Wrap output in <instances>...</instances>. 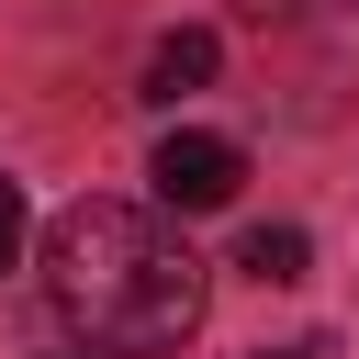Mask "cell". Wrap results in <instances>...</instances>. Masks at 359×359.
I'll return each instance as SVG.
<instances>
[{"instance_id":"1","label":"cell","mask_w":359,"mask_h":359,"mask_svg":"<svg viewBox=\"0 0 359 359\" xmlns=\"http://www.w3.org/2000/svg\"><path fill=\"white\" fill-rule=\"evenodd\" d=\"M45 292H56V314L90 337V348H180L191 325H202V258L180 247V224L168 213H146V202H67L56 213V236H45Z\"/></svg>"},{"instance_id":"3","label":"cell","mask_w":359,"mask_h":359,"mask_svg":"<svg viewBox=\"0 0 359 359\" xmlns=\"http://www.w3.org/2000/svg\"><path fill=\"white\" fill-rule=\"evenodd\" d=\"M202 79H213V34H202V22L157 34V56H146V101H191Z\"/></svg>"},{"instance_id":"4","label":"cell","mask_w":359,"mask_h":359,"mask_svg":"<svg viewBox=\"0 0 359 359\" xmlns=\"http://www.w3.org/2000/svg\"><path fill=\"white\" fill-rule=\"evenodd\" d=\"M303 258H314V247H303V224H258V236L236 247V269H247V280H303Z\"/></svg>"},{"instance_id":"5","label":"cell","mask_w":359,"mask_h":359,"mask_svg":"<svg viewBox=\"0 0 359 359\" xmlns=\"http://www.w3.org/2000/svg\"><path fill=\"white\" fill-rule=\"evenodd\" d=\"M0 269H22V191L0 180Z\"/></svg>"},{"instance_id":"2","label":"cell","mask_w":359,"mask_h":359,"mask_svg":"<svg viewBox=\"0 0 359 359\" xmlns=\"http://www.w3.org/2000/svg\"><path fill=\"white\" fill-rule=\"evenodd\" d=\"M146 180H157V202H168V213H213V202H236L247 157H236V135H191V123H180V135L157 146V168H146Z\"/></svg>"},{"instance_id":"6","label":"cell","mask_w":359,"mask_h":359,"mask_svg":"<svg viewBox=\"0 0 359 359\" xmlns=\"http://www.w3.org/2000/svg\"><path fill=\"white\" fill-rule=\"evenodd\" d=\"M269 359H325V348H269Z\"/></svg>"}]
</instances>
